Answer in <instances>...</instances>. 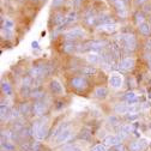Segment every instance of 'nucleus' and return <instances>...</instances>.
Listing matches in <instances>:
<instances>
[{"label": "nucleus", "mask_w": 151, "mask_h": 151, "mask_svg": "<svg viewBox=\"0 0 151 151\" xmlns=\"http://www.w3.org/2000/svg\"><path fill=\"white\" fill-rule=\"evenodd\" d=\"M111 4L115 6V9L120 12H122V14L125 16V12H126V9H127V0H110Z\"/></svg>", "instance_id": "obj_12"}, {"label": "nucleus", "mask_w": 151, "mask_h": 151, "mask_svg": "<svg viewBox=\"0 0 151 151\" xmlns=\"http://www.w3.org/2000/svg\"><path fill=\"white\" fill-rule=\"evenodd\" d=\"M109 151H114V150H109Z\"/></svg>", "instance_id": "obj_50"}, {"label": "nucleus", "mask_w": 151, "mask_h": 151, "mask_svg": "<svg viewBox=\"0 0 151 151\" xmlns=\"http://www.w3.org/2000/svg\"><path fill=\"white\" fill-rule=\"evenodd\" d=\"M71 134H72V131H71V128H70V127H65V128L61 131V133H60L58 137L55 138L56 144H63V143L67 142V140L70 139Z\"/></svg>", "instance_id": "obj_8"}, {"label": "nucleus", "mask_w": 151, "mask_h": 151, "mask_svg": "<svg viewBox=\"0 0 151 151\" xmlns=\"http://www.w3.org/2000/svg\"><path fill=\"white\" fill-rule=\"evenodd\" d=\"M64 3V0H53V5L54 6H60Z\"/></svg>", "instance_id": "obj_42"}, {"label": "nucleus", "mask_w": 151, "mask_h": 151, "mask_svg": "<svg viewBox=\"0 0 151 151\" xmlns=\"http://www.w3.org/2000/svg\"><path fill=\"white\" fill-rule=\"evenodd\" d=\"M82 73L85 76H93L96 73V68L93 66H85L82 68Z\"/></svg>", "instance_id": "obj_23"}, {"label": "nucleus", "mask_w": 151, "mask_h": 151, "mask_svg": "<svg viewBox=\"0 0 151 151\" xmlns=\"http://www.w3.org/2000/svg\"><path fill=\"white\" fill-rule=\"evenodd\" d=\"M84 35H85V32H84L83 29H81V28H74V29L67 31V32L65 34V37H66L67 40H72V39H77V37H83Z\"/></svg>", "instance_id": "obj_9"}, {"label": "nucleus", "mask_w": 151, "mask_h": 151, "mask_svg": "<svg viewBox=\"0 0 151 151\" xmlns=\"http://www.w3.org/2000/svg\"><path fill=\"white\" fill-rule=\"evenodd\" d=\"M1 34L5 39H12V36H13L12 30H7V29H1Z\"/></svg>", "instance_id": "obj_33"}, {"label": "nucleus", "mask_w": 151, "mask_h": 151, "mask_svg": "<svg viewBox=\"0 0 151 151\" xmlns=\"http://www.w3.org/2000/svg\"><path fill=\"white\" fill-rule=\"evenodd\" d=\"M65 21H66V17L61 13L55 14V17H54V24L55 25H63V24H65Z\"/></svg>", "instance_id": "obj_21"}, {"label": "nucleus", "mask_w": 151, "mask_h": 151, "mask_svg": "<svg viewBox=\"0 0 151 151\" xmlns=\"http://www.w3.org/2000/svg\"><path fill=\"white\" fill-rule=\"evenodd\" d=\"M32 47L34 48H39V43H37V42H32Z\"/></svg>", "instance_id": "obj_45"}, {"label": "nucleus", "mask_w": 151, "mask_h": 151, "mask_svg": "<svg viewBox=\"0 0 151 151\" xmlns=\"http://www.w3.org/2000/svg\"><path fill=\"white\" fill-rule=\"evenodd\" d=\"M64 151H82V149L78 146H70V147H66Z\"/></svg>", "instance_id": "obj_39"}, {"label": "nucleus", "mask_w": 151, "mask_h": 151, "mask_svg": "<svg viewBox=\"0 0 151 151\" xmlns=\"http://www.w3.org/2000/svg\"><path fill=\"white\" fill-rule=\"evenodd\" d=\"M73 50H74V45L72 42H66L64 45V52L70 53V52H73Z\"/></svg>", "instance_id": "obj_32"}, {"label": "nucleus", "mask_w": 151, "mask_h": 151, "mask_svg": "<svg viewBox=\"0 0 151 151\" xmlns=\"http://www.w3.org/2000/svg\"><path fill=\"white\" fill-rule=\"evenodd\" d=\"M145 11H146V12L151 11V6H150V5H149V6H146V7H145Z\"/></svg>", "instance_id": "obj_47"}, {"label": "nucleus", "mask_w": 151, "mask_h": 151, "mask_svg": "<svg viewBox=\"0 0 151 151\" xmlns=\"http://www.w3.org/2000/svg\"><path fill=\"white\" fill-rule=\"evenodd\" d=\"M32 111H34V115L36 116H42L46 111V104L41 101H36L35 104L32 106Z\"/></svg>", "instance_id": "obj_10"}, {"label": "nucleus", "mask_w": 151, "mask_h": 151, "mask_svg": "<svg viewBox=\"0 0 151 151\" xmlns=\"http://www.w3.org/2000/svg\"><path fill=\"white\" fill-rule=\"evenodd\" d=\"M99 29L103 30V31H107V32H113V31L116 30V25L115 24H104V25H100Z\"/></svg>", "instance_id": "obj_22"}, {"label": "nucleus", "mask_w": 151, "mask_h": 151, "mask_svg": "<svg viewBox=\"0 0 151 151\" xmlns=\"http://www.w3.org/2000/svg\"><path fill=\"white\" fill-rule=\"evenodd\" d=\"M19 111H21V114L28 115L30 113V104L29 103H22L19 107Z\"/></svg>", "instance_id": "obj_29"}, {"label": "nucleus", "mask_w": 151, "mask_h": 151, "mask_svg": "<svg viewBox=\"0 0 151 151\" xmlns=\"http://www.w3.org/2000/svg\"><path fill=\"white\" fill-rule=\"evenodd\" d=\"M41 149H42V145L40 144V143H32V150L31 151H41Z\"/></svg>", "instance_id": "obj_38"}, {"label": "nucleus", "mask_w": 151, "mask_h": 151, "mask_svg": "<svg viewBox=\"0 0 151 151\" xmlns=\"http://www.w3.org/2000/svg\"><path fill=\"white\" fill-rule=\"evenodd\" d=\"M106 46V42L103 41H89L88 43H85V48L84 50H92V52H96V50H101L103 47Z\"/></svg>", "instance_id": "obj_6"}, {"label": "nucleus", "mask_w": 151, "mask_h": 151, "mask_svg": "<svg viewBox=\"0 0 151 151\" xmlns=\"http://www.w3.org/2000/svg\"><path fill=\"white\" fill-rule=\"evenodd\" d=\"M79 1H81V0H76V3H74V6H76V7L79 5Z\"/></svg>", "instance_id": "obj_48"}, {"label": "nucleus", "mask_w": 151, "mask_h": 151, "mask_svg": "<svg viewBox=\"0 0 151 151\" xmlns=\"http://www.w3.org/2000/svg\"><path fill=\"white\" fill-rule=\"evenodd\" d=\"M95 95L99 97V99H103V97H106V95H107V89L106 88H97L96 89V91H95Z\"/></svg>", "instance_id": "obj_30"}, {"label": "nucleus", "mask_w": 151, "mask_h": 151, "mask_svg": "<svg viewBox=\"0 0 151 151\" xmlns=\"http://www.w3.org/2000/svg\"><path fill=\"white\" fill-rule=\"evenodd\" d=\"M116 151H126V149H125V146L122 144H119L116 146Z\"/></svg>", "instance_id": "obj_43"}, {"label": "nucleus", "mask_w": 151, "mask_h": 151, "mask_svg": "<svg viewBox=\"0 0 151 151\" xmlns=\"http://www.w3.org/2000/svg\"><path fill=\"white\" fill-rule=\"evenodd\" d=\"M1 90H3V92L5 93V95H11V93H12L11 85L7 82H5V81L1 82Z\"/></svg>", "instance_id": "obj_27"}, {"label": "nucleus", "mask_w": 151, "mask_h": 151, "mask_svg": "<svg viewBox=\"0 0 151 151\" xmlns=\"http://www.w3.org/2000/svg\"><path fill=\"white\" fill-rule=\"evenodd\" d=\"M76 17H77V13H76L74 11L70 12V13H68V16L66 17V21H65V24H68V23H71V22L76 21Z\"/></svg>", "instance_id": "obj_31"}, {"label": "nucleus", "mask_w": 151, "mask_h": 151, "mask_svg": "<svg viewBox=\"0 0 151 151\" xmlns=\"http://www.w3.org/2000/svg\"><path fill=\"white\" fill-rule=\"evenodd\" d=\"M126 118H127L128 120H134V119L138 118V114H136V113H131V115H127Z\"/></svg>", "instance_id": "obj_40"}, {"label": "nucleus", "mask_w": 151, "mask_h": 151, "mask_svg": "<svg viewBox=\"0 0 151 151\" xmlns=\"http://www.w3.org/2000/svg\"><path fill=\"white\" fill-rule=\"evenodd\" d=\"M138 108L133 104H118L115 107V111L119 114H127V113H137Z\"/></svg>", "instance_id": "obj_4"}, {"label": "nucleus", "mask_w": 151, "mask_h": 151, "mask_svg": "<svg viewBox=\"0 0 151 151\" xmlns=\"http://www.w3.org/2000/svg\"><path fill=\"white\" fill-rule=\"evenodd\" d=\"M103 143L104 145H108V146H118L121 143V139L118 136H107L103 139Z\"/></svg>", "instance_id": "obj_14"}, {"label": "nucleus", "mask_w": 151, "mask_h": 151, "mask_svg": "<svg viewBox=\"0 0 151 151\" xmlns=\"http://www.w3.org/2000/svg\"><path fill=\"white\" fill-rule=\"evenodd\" d=\"M124 99H125L129 104L134 103V102L137 101V96H136V93H134V92H127L126 95L124 96Z\"/></svg>", "instance_id": "obj_26"}, {"label": "nucleus", "mask_w": 151, "mask_h": 151, "mask_svg": "<svg viewBox=\"0 0 151 151\" xmlns=\"http://www.w3.org/2000/svg\"><path fill=\"white\" fill-rule=\"evenodd\" d=\"M0 111H1V120H5V118H7L10 114L9 107H7V104H5L4 101L1 102V104H0Z\"/></svg>", "instance_id": "obj_20"}, {"label": "nucleus", "mask_w": 151, "mask_h": 151, "mask_svg": "<svg viewBox=\"0 0 151 151\" xmlns=\"http://www.w3.org/2000/svg\"><path fill=\"white\" fill-rule=\"evenodd\" d=\"M111 18H110V16H108V14H102V16H100L99 18H97V24H99V27L100 25H104V24H111Z\"/></svg>", "instance_id": "obj_17"}, {"label": "nucleus", "mask_w": 151, "mask_h": 151, "mask_svg": "<svg viewBox=\"0 0 151 151\" xmlns=\"http://www.w3.org/2000/svg\"><path fill=\"white\" fill-rule=\"evenodd\" d=\"M146 47H147V49H151V40L147 42V45H146Z\"/></svg>", "instance_id": "obj_46"}, {"label": "nucleus", "mask_w": 151, "mask_h": 151, "mask_svg": "<svg viewBox=\"0 0 151 151\" xmlns=\"http://www.w3.org/2000/svg\"><path fill=\"white\" fill-rule=\"evenodd\" d=\"M46 73H47V67H46V66H43V65L34 66V67L30 70V72H29L30 77H31L32 79H39V78H42V77H45V76H46Z\"/></svg>", "instance_id": "obj_3"}, {"label": "nucleus", "mask_w": 151, "mask_h": 151, "mask_svg": "<svg viewBox=\"0 0 151 151\" xmlns=\"http://www.w3.org/2000/svg\"><path fill=\"white\" fill-rule=\"evenodd\" d=\"M71 85L77 90H85L88 88V82L82 77H76L71 81Z\"/></svg>", "instance_id": "obj_7"}, {"label": "nucleus", "mask_w": 151, "mask_h": 151, "mask_svg": "<svg viewBox=\"0 0 151 151\" xmlns=\"http://www.w3.org/2000/svg\"><path fill=\"white\" fill-rule=\"evenodd\" d=\"M79 138L83 139V140H90L91 139V133L88 131V129H82L81 131V133H79Z\"/></svg>", "instance_id": "obj_28"}, {"label": "nucleus", "mask_w": 151, "mask_h": 151, "mask_svg": "<svg viewBox=\"0 0 151 151\" xmlns=\"http://www.w3.org/2000/svg\"><path fill=\"white\" fill-rule=\"evenodd\" d=\"M30 96L32 99H35V100H40V99H42L45 96V92H43V90L41 88H37V89H35V90L31 91Z\"/></svg>", "instance_id": "obj_18"}, {"label": "nucleus", "mask_w": 151, "mask_h": 151, "mask_svg": "<svg viewBox=\"0 0 151 151\" xmlns=\"http://www.w3.org/2000/svg\"><path fill=\"white\" fill-rule=\"evenodd\" d=\"M120 43H121V48H124L127 52H132L137 47V40L134 35L131 34H124L120 36Z\"/></svg>", "instance_id": "obj_2"}, {"label": "nucleus", "mask_w": 151, "mask_h": 151, "mask_svg": "<svg viewBox=\"0 0 151 151\" xmlns=\"http://www.w3.org/2000/svg\"><path fill=\"white\" fill-rule=\"evenodd\" d=\"M136 65V60L133 58H125L119 63V68L121 71H131Z\"/></svg>", "instance_id": "obj_5"}, {"label": "nucleus", "mask_w": 151, "mask_h": 151, "mask_svg": "<svg viewBox=\"0 0 151 151\" xmlns=\"http://www.w3.org/2000/svg\"><path fill=\"white\" fill-rule=\"evenodd\" d=\"M91 151H107V150H106V146H104V145L100 144V145H96V146H93Z\"/></svg>", "instance_id": "obj_37"}, {"label": "nucleus", "mask_w": 151, "mask_h": 151, "mask_svg": "<svg viewBox=\"0 0 151 151\" xmlns=\"http://www.w3.org/2000/svg\"><path fill=\"white\" fill-rule=\"evenodd\" d=\"M109 84H110L113 88L118 89V88L121 86V84H122V79H121V77H119V76L113 74L111 77H110V79H109Z\"/></svg>", "instance_id": "obj_15"}, {"label": "nucleus", "mask_w": 151, "mask_h": 151, "mask_svg": "<svg viewBox=\"0 0 151 151\" xmlns=\"http://www.w3.org/2000/svg\"><path fill=\"white\" fill-rule=\"evenodd\" d=\"M139 32L143 34V35H150V32H151V25L149 23H145V22L142 23L139 25Z\"/></svg>", "instance_id": "obj_19"}, {"label": "nucleus", "mask_w": 151, "mask_h": 151, "mask_svg": "<svg viewBox=\"0 0 151 151\" xmlns=\"http://www.w3.org/2000/svg\"><path fill=\"white\" fill-rule=\"evenodd\" d=\"M18 113H21L19 109H13V110H12V115H11V118H12V119L18 118Z\"/></svg>", "instance_id": "obj_41"}, {"label": "nucleus", "mask_w": 151, "mask_h": 151, "mask_svg": "<svg viewBox=\"0 0 151 151\" xmlns=\"http://www.w3.org/2000/svg\"><path fill=\"white\" fill-rule=\"evenodd\" d=\"M146 146V140L145 139H140V140H136L132 142L129 144V150L131 151H142L144 150Z\"/></svg>", "instance_id": "obj_13"}, {"label": "nucleus", "mask_w": 151, "mask_h": 151, "mask_svg": "<svg viewBox=\"0 0 151 151\" xmlns=\"http://www.w3.org/2000/svg\"><path fill=\"white\" fill-rule=\"evenodd\" d=\"M1 23H3V29H7V30H12L13 29V27H14V23L11 21V19H9V18H6V19H1Z\"/></svg>", "instance_id": "obj_25"}, {"label": "nucleus", "mask_w": 151, "mask_h": 151, "mask_svg": "<svg viewBox=\"0 0 151 151\" xmlns=\"http://www.w3.org/2000/svg\"><path fill=\"white\" fill-rule=\"evenodd\" d=\"M145 1H146V0H136V4L137 5H143Z\"/></svg>", "instance_id": "obj_44"}, {"label": "nucleus", "mask_w": 151, "mask_h": 151, "mask_svg": "<svg viewBox=\"0 0 151 151\" xmlns=\"http://www.w3.org/2000/svg\"><path fill=\"white\" fill-rule=\"evenodd\" d=\"M32 150V144L30 143H23L21 145V151H31Z\"/></svg>", "instance_id": "obj_35"}, {"label": "nucleus", "mask_w": 151, "mask_h": 151, "mask_svg": "<svg viewBox=\"0 0 151 151\" xmlns=\"http://www.w3.org/2000/svg\"><path fill=\"white\" fill-rule=\"evenodd\" d=\"M150 68H151V61H150Z\"/></svg>", "instance_id": "obj_49"}, {"label": "nucleus", "mask_w": 151, "mask_h": 151, "mask_svg": "<svg viewBox=\"0 0 151 151\" xmlns=\"http://www.w3.org/2000/svg\"><path fill=\"white\" fill-rule=\"evenodd\" d=\"M131 132H132L131 125H122V126L119 127V129H118V137H119L121 140H124V139H126V138L131 134Z\"/></svg>", "instance_id": "obj_11"}, {"label": "nucleus", "mask_w": 151, "mask_h": 151, "mask_svg": "<svg viewBox=\"0 0 151 151\" xmlns=\"http://www.w3.org/2000/svg\"><path fill=\"white\" fill-rule=\"evenodd\" d=\"M1 146L4 147V149H6V151L9 150V151H11V150H13L14 149V146L13 145H11V143H9L7 140L6 142H1Z\"/></svg>", "instance_id": "obj_36"}, {"label": "nucleus", "mask_w": 151, "mask_h": 151, "mask_svg": "<svg viewBox=\"0 0 151 151\" xmlns=\"http://www.w3.org/2000/svg\"><path fill=\"white\" fill-rule=\"evenodd\" d=\"M100 60H101V56L96 53H92V54L88 55V61L91 64H97V63H100Z\"/></svg>", "instance_id": "obj_24"}, {"label": "nucleus", "mask_w": 151, "mask_h": 151, "mask_svg": "<svg viewBox=\"0 0 151 151\" xmlns=\"http://www.w3.org/2000/svg\"><path fill=\"white\" fill-rule=\"evenodd\" d=\"M50 90H52V92L58 93V95L63 93V86L58 81H52L50 82Z\"/></svg>", "instance_id": "obj_16"}, {"label": "nucleus", "mask_w": 151, "mask_h": 151, "mask_svg": "<svg viewBox=\"0 0 151 151\" xmlns=\"http://www.w3.org/2000/svg\"><path fill=\"white\" fill-rule=\"evenodd\" d=\"M47 133H48V126H47L45 120H39V121L34 122V125H32V134L37 139L39 140L45 139Z\"/></svg>", "instance_id": "obj_1"}, {"label": "nucleus", "mask_w": 151, "mask_h": 151, "mask_svg": "<svg viewBox=\"0 0 151 151\" xmlns=\"http://www.w3.org/2000/svg\"><path fill=\"white\" fill-rule=\"evenodd\" d=\"M144 19H145V18H144V14L143 13H140V12H137L136 13V22L140 25L142 23H144Z\"/></svg>", "instance_id": "obj_34"}]
</instances>
